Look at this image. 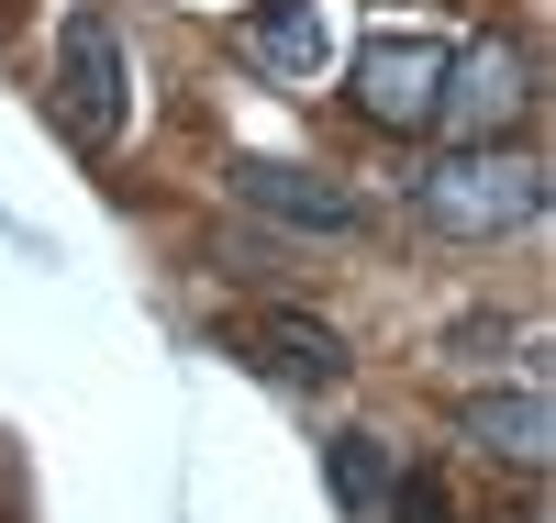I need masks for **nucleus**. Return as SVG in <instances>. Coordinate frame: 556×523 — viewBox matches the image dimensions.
Listing matches in <instances>:
<instances>
[{
    "label": "nucleus",
    "mask_w": 556,
    "mask_h": 523,
    "mask_svg": "<svg viewBox=\"0 0 556 523\" xmlns=\"http://www.w3.org/2000/svg\"><path fill=\"white\" fill-rule=\"evenodd\" d=\"M534 112V57L513 34H468L445 57V101H434V134L456 146H513V123Z\"/></svg>",
    "instance_id": "2"
},
{
    "label": "nucleus",
    "mask_w": 556,
    "mask_h": 523,
    "mask_svg": "<svg viewBox=\"0 0 556 523\" xmlns=\"http://www.w3.org/2000/svg\"><path fill=\"white\" fill-rule=\"evenodd\" d=\"M513 523H534V512H513Z\"/></svg>",
    "instance_id": "11"
},
{
    "label": "nucleus",
    "mask_w": 556,
    "mask_h": 523,
    "mask_svg": "<svg viewBox=\"0 0 556 523\" xmlns=\"http://www.w3.org/2000/svg\"><path fill=\"white\" fill-rule=\"evenodd\" d=\"M323 480H334V501H345L356 523H379V501H390V457H379V435H334V446H323Z\"/></svg>",
    "instance_id": "9"
},
{
    "label": "nucleus",
    "mask_w": 556,
    "mask_h": 523,
    "mask_svg": "<svg viewBox=\"0 0 556 523\" xmlns=\"http://www.w3.org/2000/svg\"><path fill=\"white\" fill-rule=\"evenodd\" d=\"M456 435L513 457V468H545L556 457V412H545V390H468L456 401Z\"/></svg>",
    "instance_id": "7"
},
{
    "label": "nucleus",
    "mask_w": 556,
    "mask_h": 523,
    "mask_svg": "<svg viewBox=\"0 0 556 523\" xmlns=\"http://www.w3.org/2000/svg\"><path fill=\"white\" fill-rule=\"evenodd\" d=\"M445 34H367L356 45V89L345 101L379 123V134H434V101H445Z\"/></svg>",
    "instance_id": "4"
},
{
    "label": "nucleus",
    "mask_w": 556,
    "mask_h": 523,
    "mask_svg": "<svg viewBox=\"0 0 556 523\" xmlns=\"http://www.w3.org/2000/svg\"><path fill=\"white\" fill-rule=\"evenodd\" d=\"M379 523H456V501H445V480H434V468H390Z\"/></svg>",
    "instance_id": "10"
},
{
    "label": "nucleus",
    "mask_w": 556,
    "mask_h": 523,
    "mask_svg": "<svg viewBox=\"0 0 556 523\" xmlns=\"http://www.w3.org/2000/svg\"><path fill=\"white\" fill-rule=\"evenodd\" d=\"M235 201L278 234H323V246H345V234H367V201L345 178L323 167H290V157H235Z\"/></svg>",
    "instance_id": "5"
},
{
    "label": "nucleus",
    "mask_w": 556,
    "mask_h": 523,
    "mask_svg": "<svg viewBox=\"0 0 556 523\" xmlns=\"http://www.w3.org/2000/svg\"><path fill=\"white\" fill-rule=\"evenodd\" d=\"M56 112H67L78 146H112L134 123V67H123L112 12H67V34H56Z\"/></svg>",
    "instance_id": "3"
},
{
    "label": "nucleus",
    "mask_w": 556,
    "mask_h": 523,
    "mask_svg": "<svg viewBox=\"0 0 556 523\" xmlns=\"http://www.w3.org/2000/svg\"><path fill=\"white\" fill-rule=\"evenodd\" d=\"M412 212L445 246H501V234L545 223V157L534 146H445L412 167Z\"/></svg>",
    "instance_id": "1"
},
{
    "label": "nucleus",
    "mask_w": 556,
    "mask_h": 523,
    "mask_svg": "<svg viewBox=\"0 0 556 523\" xmlns=\"http://www.w3.org/2000/svg\"><path fill=\"white\" fill-rule=\"evenodd\" d=\"M278 390H334V378L356 368V346L334 335V323L323 312H290V301H267V312H245V335H235Z\"/></svg>",
    "instance_id": "6"
},
{
    "label": "nucleus",
    "mask_w": 556,
    "mask_h": 523,
    "mask_svg": "<svg viewBox=\"0 0 556 523\" xmlns=\"http://www.w3.org/2000/svg\"><path fill=\"white\" fill-rule=\"evenodd\" d=\"M245 57L267 67V78H323V0H256L245 12Z\"/></svg>",
    "instance_id": "8"
}]
</instances>
